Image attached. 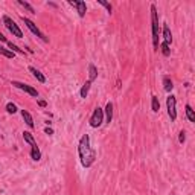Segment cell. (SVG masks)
Masks as SVG:
<instances>
[{
	"instance_id": "cell-22",
	"label": "cell",
	"mask_w": 195,
	"mask_h": 195,
	"mask_svg": "<svg viewBox=\"0 0 195 195\" xmlns=\"http://www.w3.org/2000/svg\"><path fill=\"white\" fill-rule=\"evenodd\" d=\"M160 49H162V53H163L165 57H169V55H171V49H169V44H166L165 41H163L162 44H160Z\"/></svg>"
},
{
	"instance_id": "cell-16",
	"label": "cell",
	"mask_w": 195,
	"mask_h": 195,
	"mask_svg": "<svg viewBox=\"0 0 195 195\" xmlns=\"http://www.w3.org/2000/svg\"><path fill=\"white\" fill-rule=\"evenodd\" d=\"M185 108H186V117L189 119V122H195V113H194V110H192V107L187 104Z\"/></svg>"
},
{
	"instance_id": "cell-12",
	"label": "cell",
	"mask_w": 195,
	"mask_h": 195,
	"mask_svg": "<svg viewBox=\"0 0 195 195\" xmlns=\"http://www.w3.org/2000/svg\"><path fill=\"white\" fill-rule=\"evenodd\" d=\"M98 78V69L95 64H89V81L93 82Z\"/></svg>"
},
{
	"instance_id": "cell-28",
	"label": "cell",
	"mask_w": 195,
	"mask_h": 195,
	"mask_svg": "<svg viewBox=\"0 0 195 195\" xmlns=\"http://www.w3.org/2000/svg\"><path fill=\"white\" fill-rule=\"evenodd\" d=\"M44 133H46V134H49V136H50V134H53V130L48 127V128H44Z\"/></svg>"
},
{
	"instance_id": "cell-21",
	"label": "cell",
	"mask_w": 195,
	"mask_h": 195,
	"mask_svg": "<svg viewBox=\"0 0 195 195\" xmlns=\"http://www.w3.org/2000/svg\"><path fill=\"white\" fill-rule=\"evenodd\" d=\"M17 3H18L20 6H23L24 9H28L29 12H32V14H35V9H34V8H32V6H31L28 2H23V0H17Z\"/></svg>"
},
{
	"instance_id": "cell-23",
	"label": "cell",
	"mask_w": 195,
	"mask_h": 195,
	"mask_svg": "<svg viewBox=\"0 0 195 195\" xmlns=\"http://www.w3.org/2000/svg\"><path fill=\"white\" fill-rule=\"evenodd\" d=\"M98 3H99V5H102L104 8L107 9V12H108V14H111V12H113V6H111L108 2H105V0H98Z\"/></svg>"
},
{
	"instance_id": "cell-6",
	"label": "cell",
	"mask_w": 195,
	"mask_h": 195,
	"mask_svg": "<svg viewBox=\"0 0 195 195\" xmlns=\"http://www.w3.org/2000/svg\"><path fill=\"white\" fill-rule=\"evenodd\" d=\"M102 122H104V110L96 107L93 114H92V117H90V127L92 128H99L102 125Z\"/></svg>"
},
{
	"instance_id": "cell-9",
	"label": "cell",
	"mask_w": 195,
	"mask_h": 195,
	"mask_svg": "<svg viewBox=\"0 0 195 195\" xmlns=\"http://www.w3.org/2000/svg\"><path fill=\"white\" fill-rule=\"evenodd\" d=\"M29 72L32 73V75H34V78H35V79H37L38 82H41V84H44V82H46V76H44L43 73H41V72L38 70V69H35V67L29 66Z\"/></svg>"
},
{
	"instance_id": "cell-11",
	"label": "cell",
	"mask_w": 195,
	"mask_h": 195,
	"mask_svg": "<svg viewBox=\"0 0 195 195\" xmlns=\"http://www.w3.org/2000/svg\"><path fill=\"white\" fill-rule=\"evenodd\" d=\"M163 38H165V43L169 44L172 43V34H171V29L168 24H163Z\"/></svg>"
},
{
	"instance_id": "cell-19",
	"label": "cell",
	"mask_w": 195,
	"mask_h": 195,
	"mask_svg": "<svg viewBox=\"0 0 195 195\" xmlns=\"http://www.w3.org/2000/svg\"><path fill=\"white\" fill-rule=\"evenodd\" d=\"M151 108H152V111H156V113L160 110V102H159L157 96H152V99H151Z\"/></svg>"
},
{
	"instance_id": "cell-25",
	"label": "cell",
	"mask_w": 195,
	"mask_h": 195,
	"mask_svg": "<svg viewBox=\"0 0 195 195\" xmlns=\"http://www.w3.org/2000/svg\"><path fill=\"white\" fill-rule=\"evenodd\" d=\"M8 46H9V49H11V52H17V53H22V55H24V50H22V49H18L17 46L12 43V41H8Z\"/></svg>"
},
{
	"instance_id": "cell-2",
	"label": "cell",
	"mask_w": 195,
	"mask_h": 195,
	"mask_svg": "<svg viewBox=\"0 0 195 195\" xmlns=\"http://www.w3.org/2000/svg\"><path fill=\"white\" fill-rule=\"evenodd\" d=\"M151 23H152V43L154 49L159 50V15L156 6L151 5Z\"/></svg>"
},
{
	"instance_id": "cell-29",
	"label": "cell",
	"mask_w": 195,
	"mask_h": 195,
	"mask_svg": "<svg viewBox=\"0 0 195 195\" xmlns=\"http://www.w3.org/2000/svg\"><path fill=\"white\" fill-rule=\"evenodd\" d=\"M0 41H6V37L3 35V34H2V32H0Z\"/></svg>"
},
{
	"instance_id": "cell-24",
	"label": "cell",
	"mask_w": 195,
	"mask_h": 195,
	"mask_svg": "<svg viewBox=\"0 0 195 195\" xmlns=\"http://www.w3.org/2000/svg\"><path fill=\"white\" fill-rule=\"evenodd\" d=\"M6 111H8L9 114H14V113H17L18 110H17L15 104H12V102H8V104H6Z\"/></svg>"
},
{
	"instance_id": "cell-20",
	"label": "cell",
	"mask_w": 195,
	"mask_h": 195,
	"mask_svg": "<svg viewBox=\"0 0 195 195\" xmlns=\"http://www.w3.org/2000/svg\"><path fill=\"white\" fill-rule=\"evenodd\" d=\"M0 53H2L3 57H6V58H14V52H11L9 49H5L2 44H0Z\"/></svg>"
},
{
	"instance_id": "cell-7",
	"label": "cell",
	"mask_w": 195,
	"mask_h": 195,
	"mask_svg": "<svg viewBox=\"0 0 195 195\" xmlns=\"http://www.w3.org/2000/svg\"><path fill=\"white\" fill-rule=\"evenodd\" d=\"M12 85L17 87V89H20V90H23L24 93H28V95H31L34 98H38V92H37V89H34L32 85L23 84V82H20V81H12Z\"/></svg>"
},
{
	"instance_id": "cell-18",
	"label": "cell",
	"mask_w": 195,
	"mask_h": 195,
	"mask_svg": "<svg viewBox=\"0 0 195 195\" xmlns=\"http://www.w3.org/2000/svg\"><path fill=\"white\" fill-rule=\"evenodd\" d=\"M90 85H92V82H90V81H87V82L81 87V92H79L81 98H87V95H89V90H90Z\"/></svg>"
},
{
	"instance_id": "cell-1",
	"label": "cell",
	"mask_w": 195,
	"mask_h": 195,
	"mask_svg": "<svg viewBox=\"0 0 195 195\" xmlns=\"http://www.w3.org/2000/svg\"><path fill=\"white\" fill-rule=\"evenodd\" d=\"M78 152H79V159H81V165L84 168H90L93 163H95L96 152L90 145V136L89 134H84L81 137V140H79Z\"/></svg>"
},
{
	"instance_id": "cell-27",
	"label": "cell",
	"mask_w": 195,
	"mask_h": 195,
	"mask_svg": "<svg viewBox=\"0 0 195 195\" xmlns=\"http://www.w3.org/2000/svg\"><path fill=\"white\" fill-rule=\"evenodd\" d=\"M38 105H40V107H46V105H48V102H46V101H43V99H40V101H38Z\"/></svg>"
},
{
	"instance_id": "cell-17",
	"label": "cell",
	"mask_w": 195,
	"mask_h": 195,
	"mask_svg": "<svg viewBox=\"0 0 195 195\" xmlns=\"http://www.w3.org/2000/svg\"><path fill=\"white\" fill-rule=\"evenodd\" d=\"M163 85H165V90L166 92H171L174 89V84H172V79L169 76H163Z\"/></svg>"
},
{
	"instance_id": "cell-15",
	"label": "cell",
	"mask_w": 195,
	"mask_h": 195,
	"mask_svg": "<svg viewBox=\"0 0 195 195\" xmlns=\"http://www.w3.org/2000/svg\"><path fill=\"white\" fill-rule=\"evenodd\" d=\"M23 139H24V142H26V143H29L31 146L37 145V143H35V139H34V136H32L29 131H23Z\"/></svg>"
},
{
	"instance_id": "cell-14",
	"label": "cell",
	"mask_w": 195,
	"mask_h": 195,
	"mask_svg": "<svg viewBox=\"0 0 195 195\" xmlns=\"http://www.w3.org/2000/svg\"><path fill=\"white\" fill-rule=\"evenodd\" d=\"M31 157H32V160H35V162H38V160L41 159V152H40V150H38L37 145H34V146L31 148Z\"/></svg>"
},
{
	"instance_id": "cell-13",
	"label": "cell",
	"mask_w": 195,
	"mask_h": 195,
	"mask_svg": "<svg viewBox=\"0 0 195 195\" xmlns=\"http://www.w3.org/2000/svg\"><path fill=\"white\" fill-rule=\"evenodd\" d=\"M105 119H107V122H111L113 120V104L111 102H107V105H105Z\"/></svg>"
},
{
	"instance_id": "cell-8",
	"label": "cell",
	"mask_w": 195,
	"mask_h": 195,
	"mask_svg": "<svg viewBox=\"0 0 195 195\" xmlns=\"http://www.w3.org/2000/svg\"><path fill=\"white\" fill-rule=\"evenodd\" d=\"M69 5L75 6L79 17H84V15H85V11H87V5H85V2H82V0H79V2H75V0H69Z\"/></svg>"
},
{
	"instance_id": "cell-5",
	"label": "cell",
	"mask_w": 195,
	"mask_h": 195,
	"mask_svg": "<svg viewBox=\"0 0 195 195\" xmlns=\"http://www.w3.org/2000/svg\"><path fill=\"white\" fill-rule=\"evenodd\" d=\"M166 108H168V114H169V119L175 120L177 119V99L174 95H169L166 99Z\"/></svg>"
},
{
	"instance_id": "cell-4",
	"label": "cell",
	"mask_w": 195,
	"mask_h": 195,
	"mask_svg": "<svg viewBox=\"0 0 195 195\" xmlns=\"http://www.w3.org/2000/svg\"><path fill=\"white\" fill-rule=\"evenodd\" d=\"M22 22H23V23H24L26 26H28V29H29V31H31V32L34 34V35H37L38 38H41V40H43V41H49V38H48V37H46V35H44V34H43L41 31H40V29H38V26H37L35 23H34V22H32V20H29V18H26V17H22Z\"/></svg>"
},
{
	"instance_id": "cell-3",
	"label": "cell",
	"mask_w": 195,
	"mask_h": 195,
	"mask_svg": "<svg viewBox=\"0 0 195 195\" xmlns=\"http://www.w3.org/2000/svg\"><path fill=\"white\" fill-rule=\"evenodd\" d=\"M3 23H5V26L9 29V32L12 34L14 37H17V38H22L23 37V32H22V29L18 28V24L12 20L11 17H8V15H5L3 17Z\"/></svg>"
},
{
	"instance_id": "cell-26",
	"label": "cell",
	"mask_w": 195,
	"mask_h": 195,
	"mask_svg": "<svg viewBox=\"0 0 195 195\" xmlns=\"http://www.w3.org/2000/svg\"><path fill=\"white\" fill-rule=\"evenodd\" d=\"M185 140H186V133L185 131H180V134H178V142L180 143H185Z\"/></svg>"
},
{
	"instance_id": "cell-10",
	"label": "cell",
	"mask_w": 195,
	"mask_h": 195,
	"mask_svg": "<svg viewBox=\"0 0 195 195\" xmlns=\"http://www.w3.org/2000/svg\"><path fill=\"white\" fill-rule=\"evenodd\" d=\"M20 113H22V117H23V120L26 122V125H28L29 128H34V119H32V116H31V113L26 111V110H22Z\"/></svg>"
}]
</instances>
